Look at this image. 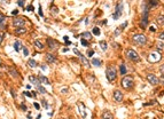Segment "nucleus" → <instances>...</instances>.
I'll use <instances>...</instances> for the list:
<instances>
[{
  "label": "nucleus",
  "instance_id": "obj_1",
  "mask_svg": "<svg viewBox=\"0 0 164 119\" xmlns=\"http://www.w3.org/2000/svg\"><path fill=\"white\" fill-rule=\"evenodd\" d=\"M122 86H123V88H125V89L133 88V86H134L133 78H132L131 76H129V77H124L122 79Z\"/></svg>",
  "mask_w": 164,
  "mask_h": 119
},
{
  "label": "nucleus",
  "instance_id": "obj_2",
  "mask_svg": "<svg viewBox=\"0 0 164 119\" xmlns=\"http://www.w3.org/2000/svg\"><path fill=\"white\" fill-rule=\"evenodd\" d=\"M106 74H107V78L109 81H114L116 79V76H117V72L116 69L114 67H108L107 70H106Z\"/></svg>",
  "mask_w": 164,
  "mask_h": 119
},
{
  "label": "nucleus",
  "instance_id": "obj_3",
  "mask_svg": "<svg viewBox=\"0 0 164 119\" xmlns=\"http://www.w3.org/2000/svg\"><path fill=\"white\" fill-rule=\"evenodd\" d=\"M161 58H162V55L159 54L158 52H152L150 54L148 55V62L149 63H156V62H158V61H161Z\"/></svg>",
  "mask_w": 164,
  "mask_h": 119
},
{
  "label": "nucleus",
  "instance_id": "obj_4",
  "mask_svg": "<svg viewBox=\"0 0 164 119\" xmlns=\"http://www.w3.org/2000/svg\"><path fill=\"white\" fill-rule=\"evenodd\" d=\"M126 55H127V57H129L131 61H133V62H139V61H140L139 55L137 54V52H134L133 49H127L126 50Z\"/></svg>",
  "mask_w": 164,
  "mask_h": 119
},
{
  "label": "nucleus",
  "instance_id": "obj_5",
  "mask_svg": "<svg viewBox=\"0 0 164 119\" xmlns=\"http://www.w3.org/2000/svg\"><path fill=\"white\" fill-rule=\"evenodd\" d=\"M133 41L135 44H139V45H144L147 42V39L144 35H134L133 36Z\"/></svg>",
  "mask_w": 164,
  "mask_h": 119
},
{
  "label": "nucleus",
  "instance_id": "obj_6",
  "mask_svg": "<svg viewBox=\"0 0 164 119\" xmlns=\"http://www.w3.org/2000/svg\"><path fill=\"white\" fill-rule=\"evenodd\" d=\"M122 9H123V5L122 4H117L116 5V12L114 13V16H112V18L114 20H118L119 16L122 15Z\"/></svg>",
  "mask_w": 164,
  "mask_h": 119
},
{
  "label": "nucleus",
  "instance_id": "obj_7",
  "mask_svg": "<svg viewBox=\"0 0 164 119\" xmlns=\"http://www.w3.org/2000/svg\"><path fill=\"white\" fill-rule=\"evenodd\" d=\"M147 80L152 85H158V82H159L158 78H157L155 74H147Z\"/></svg>",
  "mask_w": 164,
  "mask_h": 119
},
{
  "label": "nucleus",
  "instance_id": "obj_8",
  "mask_svg": "<svg viewBox=\"0 0 164 119\" xmlns=\"http://www.w3.org/2000/svg\"><path fill=\"white\" fill-rule=\"evenodd\" d=\"M13 24H14L15 26L22 27L23 25L25 24V21L23 20L22 17H15V18H14V21H13Z\"/></svg>",
  "mask_w": 164,
  "mask_h": 119
},
{
  "label": "nucleus",
  "instance_id": "obj_9",
  "mask_svg": "<svg viewBox=\"0 0 164 119\" xmlns=\"http://www.w3.org/2000/svg\"><path fill=\"white\" fill-rule=\"evenodd\" d=\"M78 110H79L80 114H82V118L85 119L87 116V111H86V108H85V105L83 103H78Z\"/></svg>",
  "mask_w": 164,
  "mask_h": 119
},
{
  "label": "nucleus",
  "instance_id": "obj_10",
  "mask_svg": "<svg viewBox=\"0 0 164 119\" xmlns=\"http://www.w3.org/2000/svg\"><path fill=\"white\" fill-rule=\"evenodd\" d=\"M47 45L51 47V49H56V48L59 47V44H57V41L51 39V38H48V39H47Z\"/></svg>",
  "mask_w": 164,
  "mask_h": 119
},
{
  "label": "nucleus",
  "instance_id": "obj_11",
  "mask_svg": "<svg viewBox=\"0 0 164 119\" xmlns=\"http://www.w3.org/2000/svg\"><path fill=\"white\" fill-rule=\"evenodd\" d=\"M114 99L116 102H122L123 101V93L119 91H115L114 92Z\"/></svg>",
  "mask_w": 164,
  "mask_h": 119
},
{
  "label": "nucleus",
  "instance_id": "obj_12",
  "mask_svg": "<svg viewBox=\"0 0 164 119\" xmlns=\"http://www.w3.org/2000/svg\"><path fill=\"white\" fill-rule=\"evenodd\" d=\"M101 118L102 119H114V116H112V113L110 111H103Z\"/></svg>",
  "mask_w": 164,
  "mask_h": 119
},
{
  "label": "nucleus",
  "instance_id": "obj_13",
  "mask_svg": "<svg viewBox=\"0 0 164 119\" xmlns=\"http://www.w3.org/2000/svg\"><path fill=\"white\" fill-rule=\"evenodd\" d=\"M46 61H47L48 63H54L55 61H56V57L52 54H46Z\"/></svg>",
  "mask_w": 164,
  "mask_h": 119
},
{
  "label": "nucleus",
  "instance_id": "obj_14",
  "mask_svg": "<svg viewBox=\"0 0 164 119\" xmlns=\"http://www.w3.org/2000/svg\"><path fill=\"white\" fill-rule=\"evenodd\" d=\"M22 48H23V46H22V42L21 41H15L14 42V49L16 50V52H20Z\"/></svg>",
  "mask_w": 164,
  "mask_h": 119
},
{
  "label": "nucleus",
  "instance_id": "obj_15",
  "mask_svg": "<svg viewBox=\"0 0 164 119\" xmlns=\"http://www.w3.org/2000/svg\"><path fill=\"white\" fill-rule=\"evenodd\" d=\"M29 80H30V82H32V84H35L36 86H38V85H40L39 79H37V78H36V77H33V76H30V77H29Z\"/></svg>",
  "mask_w": 164,
  "mask_h": 119
},
{
  "label": "nucleus",
  "instance_id": "obj_16",
  "mask_svg": "<svg viewBox=\"0 0 164 119\" xmlns=\"http://www.w3.org/2000/svg\"><path fill=\"white\" fill-rule=\"evenodd\" d=\"M82 37H83L82 39L86 40V41H87V40H89V39H92V35H91L89 32H84V33L82 35Z\"/></svg>",
  "mask_w": 164,
  "mask_h": 119
},
{
  "label": "nucleus",
  "instance_id": "obj_17",
  "mask_svg": "<svg viewBox=\"0 0 164 119\" xmlns=\"http://www.w3.org/2000/svg\"><path fill=\"white\" fill-rule=\"evenodd\" d=\"M28 65L31 68H35V67H37V62H36L33 58H30L29 61H28Z\"/></svg>",
  "mask_w": 164,
  "mask_h": 119
},
{
  "label": "nucleus",
  "instance_id": "obj_18",
  "mask_svg": "<svg viewBox=\"0 0 164 119\" xmlns=\"http://www.w3.org/2000/svg\"><path fill=\"white\" fill-rule=\"evenodd\" d=\"M100 47H101V49L102 50H107V48H108V45H107V42L104 41V40H102V41H100Z\"/></svg>",
  "mask_w": 164,
  "mask_h": 119
},
{
  "label": "nucleus",
  "instance_id": "obj_19",
  "mask_svg": "<svg viewBox=\"0 0 164 119\" xmlns=\"http://www.w3.org/2000/svg\"><path fill=\"white\" fill-rule=\"evenodd\" d=\"M92 64L95 65V67H100V65L102 64V62L100 61L99 58H93V60H92Z\"/></svg>",
  "mask_w": 164,
  "mask_h": 119
},
{
  "label": "nucleus",
  "instance_id": "obj_20",
  "mask_svg": "<svg viewBox=\"0 0 164 119\" xmlns=\"http://www.w3.org/2000/svg\"><path fill=\"white\" fill-rule=\"evenodd\" d=\"M33 44H35V46L38 48V49H42V48H44V45H42L39 40H35V42H33Z\"/></svg>",
  "mask_w": 164,
  "mask_h": 119
},
{
  "label": "nucleus",
  "instance_id": "obj_21",
  "mask_svg": "<svg viewBox=\"0 0 164 119\" xmlns=\"http://www.w3.org/2000/svg\"><path fill=\"white\" fill-rule=\"evenodd\" d=\"M39 82H42V84L48 85V84H50V80H48L46 77H39Z\"/></svg>",
  "mask_w": 164,
  "mask_h": 119
},
{
  "label": "nucleus",
  "instance_id": "obj_22",
  "mask_svg": "<svg viewBox=\"0 0 164 119\" xmlns=\"http://www.w3.org/2000/svg\"><path fill=\"white\" fill-rule=\"evenodd\" d=\"M80 61H82V63L85 65V67H89V63H88V61H87V60L85 58V57L83 56V55H82V56H80Z\"/></svg>",
  "mask_w": 164,
  "mask_h": 119
},
{
  "label": "nucleus",
  "instance_id": "obj_23",
  "mask_svg": "<svg viewBox=\"0 0 164 119\" xmlns=\"http://www.w3.org/2000/svg\"><path fill=\"white\" fill-rule=\"evenodd\" d=\"M15 33L16 35H23V33H25V29L24 27H18V29H16Z\"/></svg>",
  "mask_w": 164,
  "mask_h": 119
},
{
  "label": "nucleus",
  "instance_id": "obj_24",
  "mask_svg": "<svg viewBox=\"0 0 164 119\" xmlns=\"http://www.w3.org/2000/svg\"><path fill=\"white\" fill-rule=\"evenodd\" d=\"M156 52H158L159 54H161V53L163 52V41H161V42H159V44H158V46H157V50H156Z\"/></svg>",
  "mask_w": 164,
  "mask_h": 119
},
{
  "label": "nucleus",
  "instance_id": "obj_25",
  "mask_svg": "<svg viewBox=\"0 0 164 119\" xmlns=\"http://www.w3.org/2000/svg\"><path fill=\"white\" fill-rule=\"evenodd\" d=\"M37 89L39 91L40 93H41V94H45V93H46V89H45L44 87L41 86V85H38V86H37Z\"/></svg>",
  "mask_w": 164,
  "mask_h": 119
},
{
  "label": "nucleus",
  "instance_id": "obj_26",
  "mask_svg": "<svg viewBox=\"0 0 164 119\" xmlns=\"http://www.w3.org/2000/svg\"><path fill=\"white\" fill-rule=\"evenodd\" d=\"M157 22H158L159 25H163L164 24V21H163V15H159L158 17H157Z\"/></svg>",
  "mask_w": 164,
  "mask_h": 119
},
{
  "label": "nucleus",
  "instance_id": "obj_27",
  "mask_svg": "<svg viewBox=\"0 0 164 119\" xmlns=\"http://www.w3.org/2000/svg\"><path fill=\"white\" fill-rule=\"evenodd\" d=\"M119 69H121V73H122V74H125V73H126V68H125L124 64L121 65V68H119Z\"/></svg>",
  "mask_w": 164,
  "mask_h": 119
},
{
  "label": "nucleus",
  "instance_id": "obj_28",
  "mask_svg": "<svg viewBox=\"0 0 164 119\" xmlns=\"http://www.w3.org/2000/svg\"><path fill=\"white\" fill-rule=\"evenodd\" d=\"M5 20H6L5 15H4V14H1V13H0V24H3V23L5 22Z\"/></svg>",
  "mask_w": 164,
  "mask_h": 119
},
{
  "label": "nucleus",
  "instance_id": "obj_29",
  "mask_svg": "<svg viewBox=\"0 0 164 119\" xmlns=\"http://www.w3.org/2000/svg\"><path fill=\"white\" fill-rule=\"evenodd\" d=\"M148 5H150V7H155L158 5V3L157 1H148Z\"/></svg>",
  "mask_w": 164,
  "mask_h": 119
},
{
  "label": "nucleus",
  "instance_id": "obj_30",
  "mask_svg": "<svg viewBox=\"0 0 164 119\" xmlns=\"http://www.w3.org/2000/svg\"><path fill=\"white\" fill-rule=\"evenodd\" d=\"M93 33H94L95 36H99L100 35V29L99 27H94V29H93Z\"/></svg>",
  "mask_w": 164,
  "mask_h": 119
},
{
  "label": "nucleus",
  "instance_id": "obj_31",
  "mask_svg": "<svg viewBox=\"0 0 164 119\" xmlns=\"http://www.w3.org/2000/svg\"><path fill=\"white\" fill-rule=\"evenodd\" d=\"M22 49H23V55H24V56H28V55H29V50H28V48L23 47Z\"/></svg>",
  "mask_w": 164,
  "mask_h": 119
},
{
  "label": "nucleus",
  "instance_id": "obj_32",
  "mask_svg": "<svg viewBox=\"0 0 164 119\" xmlns=\"http://www.w3.org/2000/svg\"><path fill=\"white\" fill-rule=\"evenodd\" d=\"M41 103H42V107H44L45 109H47V108H48V103L46 102V100H42Z\"/></svg>",
  "mask_w": 164,
  "mask_h": 119
},
{
  "label": "nucleus",
  "instance_id": "obj_33",
  "mask_svg": "<svg viewBox=\"0 0 164 119\" xmlns=\"http://www.w3.org/2000/svg\"><path fill=\"white\" fill-rule=\"evenodd\" d=\"M80 42H82V45L84 46V47H87V46H88V42H87L86 40H84V39H82V41Z\"/></svg>",
  "mask_w": 164,
  "mask_h": 119
},
{
  "label": "nucleus",
  "instance_id": "obj_34",
  "mask_svg": "<svg viewBox=\"0 0 164 119\" xmlns=\"http://www.w3.org/2000/svg\"><path fill=\"white\" fill-rule=\"evenodd\" d=\"M87 55H88V56H93V55H94V50H88V52H87Z\"/></svg>",
  "mask_w": 164,
  "mask_h": 119
},
{
  "label": "nucleus",
  "instance_id": "obj_35",
  "mask_svg": "<svg viewBox=\"0 0 164 119\" xmlns=\"http://www.w3.org/2000/svg\"><path fill=\"white\" fill-rule=\"evenodd\" d=\"M33 107H35L37 110H39V109H40V105L37 103V102H35V103H33Z\"/></svg>",
  "mask_w": 164,
  "mask_h": 119
},
{
  "label": "nucleus",
  "instance_id": "obj_36",
  "mask_svg": "<svg viewBox=\"0 0 164 119\" xmlns=\"http://www.w3.org/2000/svg\"><path fill=\"white\" fill-rule=\"evenodd\" d=\"M9 71H10V72H12V73H13V74H14L15 77H18V73H16V72H15V70H14V69H10V70H9Z\"/></svg>",
  "mask_w": 164,
  "mask_h": 119
},
{
  "label": "nucleus",
  "instance_id": "obj_37",
  "mask_svg": "<svg viewBox=\"0 0 164 119\" xmlns=\"http://www.w3.org/2000/svg\"><path fill=\"white\" fill-rule=\"evenodd\" d=\"M74 52H75V54H76V55H78V56H82V54H80V53L79 52H78V49H76V48H74Z\"/></svg>",
  "mask_w": 164,
  "mask_h": 119
},
{
  "label": "nucleus",
  "instance_id": "obj_38",
  "mask_svg": "<svg viewBox=\"0 0 164 119\" xmlns=\"http://www.w3.org/2000/svg\"><path fill=\"white\" fill-rule=\"evenodd\" d=\"M24 95L25 96H28V97H32V94H31L30 92H24Z\"/></svg>",
  "mask_w": 164,
  "mask_h": 119
},
{
  "label": "nucleus",
  "instance_id": "obj_39",
  "mask_svg": "<svg viewBox=\"0 0 164 119\" xmlns=\"http://www.w3.org/2000/svg\"><path fill=\"white\" fill-rule=\"evenodd\" d=\"M57 12H59V9H57L56 7H54V6H53V7H52V13H57Z\"/></svg>",
  "mask_w": 164,
  "mask_h": 119
},
{
  "label": "nucleus",
  "instance_id": "obj_40",
  "mask_svg": "<svg viewBox=\"0 0 164 119\" xmlns=\"http://www.w3.org/2000/svg\"><path fill=\"white\" fill-rule=\"evenodd\" d=\"M3 40H4V33L0 32V42H3Z\"/></svg>",
  "mask_w": 164,
  "mask_h": 119
},
{
  "label": "nucleus",
  "instance_id": "obj_41",
  "mask_svg": "<svg viewBox=\"0 0 164 119\" xmlns=\"http://www.w3.org/2000/svg\"><path fill=\"white\" fill-rule=\"evenodd\" d=\"M17 5L18 6H22V7H23V6H24V1H17Z\"/></svg>",
  "mask_w": 164,
  "mask_h": 119
},
{
  "label": "nucleus",
  "instance_id": "obj_42",
  "mask_svg": "<svg viewBox=\"0 0 164 119\" xmlns=\"http://www.w3.org/2000/svg\"><path fill=\"white\" fill-rule=\"evenodd\" d=\"M27 10H33V6H31V5H30L29 7H27Z\"/></svg>",
  "mask_w": 164,
  "mask_h": 119
},
{
  "label": "nucleus",
  "instance_id": "obj_43",
  "mask_svg": "<svg viewBox=\"0 0 164 119\" xmlns=\"http://www.w3.org/2000/svg\"><path fill=\"white\" fill-rule=\"evenodd\" d=\"M39 15H40V16H44V14H42V9H41V7H39Z\"/></svg>",
  "mask_w": 164,
  "mask_h": 119
},
{
  "label": "nucleus",
  "instance_id": "obj_44",
  "mask_svg": "<svg viewBox=\"0 0 164 119\" xmlns=\"http://www.w3.org/2000/svg\"><path fill=\"white\" fill-rule=\"evenodd\" d=\"M119 32H121V30H119V29H117L116 31H115V35H116V36H118V35H119Z\"/></svg>",
  "mask_w": 164,
  "mask_h": 119
},
{
  "label": "nucleus",
  "instance_id": "obj_45",
  "mask_svg": "<svg viewBox=\"0 0 164 119\" xmlns=\"http://www.w3.org/2000/svg\"><path fill=\"white\" fill-rule=\"evenodd\" d=\"M159 38H161V40H163V39H164V33H163V32H162L161 35H159Z\"/></svg>",
  "mask_w": 164,
  "mask_h": 119
},
{
  "label": "nucleus",
  "instance_id": "obj_46",
  "mask_svg": "<svg viewBox=\"0 0 164 119\" xmlns=\"http://www.w3.org/2000/svg\"><path fill=\"white\" fill-rule=\"evenodd\" d=\"M21 109H22V110H24V111H25V110H27V108H25V105H24V104H22V105H21Z\"/></svg>",
  "mask_w": 164,
  "mask_h": 119
},
{
  "label": "nucleus",
  "instance_id": "obj_47",
  "mask_svg": "<svg viewBox=\"0 0 164 119\" xmlns=\"http://www.w3.org/2000/svg\"><path fill=\"white\" fill-rule=\"evenodd\" d=\"M67 91H68V89H67V87H64V89H62V93H65V92H67Z\"/></svg>",
  "mask_w": 164,
  "mask_h": 119
},
{
  "label": "nucleus",
  "instance_id": "obj_48",
  "mask_svg": "<svg viewBox=\"0 0 164 119\" xmlns=\"http://www.w3.org/2000/svg\"><path fill=\"white\" fill-rule=\"evenodd\" d=\"M17 14V10H13V15H16Z\"/></svg>",
  "mask_w": 164,
  "mask_h": 119
},
{
  "label": "nucleus",
  "instance_id": "obj_49",
  "mask_svg": "<svg viewBox=\"0 0 164 119\" xmlns=\"http://www.w3.org/2000/svg\"><path fill=\"white\" fill-rule=\"evenodd\" d=\"M63 53H65V52H68V48H63V50H62Z\"/></svg>",
  "mask_w": 164,
  "mask_h": 119
},
{
  "label": "nucleus",
  "instance_id": "obj_50",
  "mask_svg": "<svg viewBox=\"0 0 164 119\" xmlns=\"http://www.w3.org/2000/svg\"><path fill=\"white\" fill-rule=\"evenodd\" d=\"M28 118H29V119H32V117H31V113H30V112H29V116H28Z\"/></svg>",
  "mask_w": 164,
  "mask_h": 119
},
{
  "label": "nucleus",
  "instance_id": "obj_51",
  "mask_svg": "<svg viewBox=\"0 0 164 119\" xmlns=\"http://www.w3.org/2000/svg\"><path fill=\"white\" fill-rule=\"evenodd\" d=\"M41 69H42V70H46V67H45V65L42 64V65H41Z\"/></svg>",
  "mask_w": 164,
  "mask_h": 119
},
{
  "label": "nucleus",
  "instance_id": "obj_52",
  "mask_svg": "<svg viewBox=\"0 0 164 119\" xmlns=\"http://www.w3.org/2000/svg\"><path fill=\"white\" fill-rule=\"evenodd\" d=\"M40 118H41V114H38V116H37V119H40Z\"/></svg>",
  "mask_w": 164,
  "mask_h": 119
}]
</instances>
